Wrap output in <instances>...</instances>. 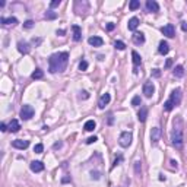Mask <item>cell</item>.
I'll use <instances>...</instances> for the list:
<instances>
[{"label":"cell","instance_id":"cell-16","mask_svg":"<svg viewBox=\"0 0 187 187\" xmlns=\"http://www.w3.org/2000/svg\"><path fill=\"white\" fill-rule=\"evenodd\" d=\"M0 21H2V23H3L5 27H9V25L15 27V25H18V19H16V18H2Z\"/></svg>","mask_w":187,"mask_h":187},{"label":"cell","instance_id":"cell-20","mask_svg":"<svg viewBox=\"0 0 187 187\" xmlns=\"http://www.w3.org/2000/svg\"><path fill=\"white\" fill-rule=\"evenodd\" d=\"M158 51H160V54H168V51H170V45H168V43L161 41L160 47H158Z\"/></svg>","mask_w":187,"mask_h":187},{"label":"cell","instance_id":"cell-2","mask_svg":"<svg viewBox=\"0 0 187 187\" xmlns=\"http://www.w3.org/2000/svg\"><path fill=\"white\" fill-rule=\"evenodd\" d=\"M69 61V54L66 51L64 53H56V54L50 56L48 59V66L51 73H57V72H63L67 66Z\"/></svg>","mask_w":187,"mask_h":187},{"label":"cell","instance_id":"cell-23","mask_svg":"<svg viewBox=\"0 0 187 187\" xmlns=\"http://www.w3.org/2000/svg\"><path fill=\"white\" fill-rule=\"evenodd\" d=\"M97 127V123L94 120H88L86 123H85V126H83V129L86 130V132H94V129Z\"/></svg>","mask_w":187,"mask_h":187},{"label":"cell","instance_id":"cell-18","mask_svg":"<svg viewBox=\"0 0 187 187\" xmlns=\"http://www.w3.org/2000/svg\"><path fill=\"white\" fill-rule=\"evenodd\" d=\"M146 117H148V108L146 107H140V110H139L138 113V118L139 121H146Z\"/></svg>","mask_w":187,"mask_h":187},{"label":"cell","instance_id":"cell-22","mask_svg":"<svg viewBox=\"0 0 187 187\" xmlns=\"http://www.w3.org/2000/svg\"><path fill=\"white\" fill-rule=\"evenodd\" d=\"M133 41H135V44H143V43H145V35H143L142 32H135Z\"/></svg>","mask_w":187,"mask_h":187},{"label":"cell","instance_id":"cell-33","mask_svg":"<svg viewBox=\"0 0 187 187\" xmlns=\"http://www.w3.org/2000/svg\"><path fill=\"white\" fill-rule=\"evenodd\" d=\"M132 105H135V107L140 105V97H139V95H136V97L132 99Z\"/></svg>","mask_w":187,"mask_h":187},{"label":"cell","instance_id":"cell-41","mask_svg":"<svg viewBox=\"0 0 187 187\" xmlns=\"http://www.w3.org/2000/svg\"><path fill=\"white\" fill-rule=\"evenodd\" d=\"M171 64H172V60H171V59H168V60H167V63H165V67L168 69V67H171Z\"/></svg>","mask_w":187,"mask_h":187},{"label":"cell","instance_id":"cell-12","mask_svg":"<svg viewBox=\"0 0 187 187\" xmlns=\"http://www.w3.org/2000/svg\"><path fill=\"white\" fill-rule=\"evenodd\" d=\"M146 9H148V12L156 13V12L160 10V5H158L155 0H148V2H146Z\"/></svg>","mask_w":187,"mask_h":187},{"label":"cell","instance_id":"cell-26","mask_svg":"<svg viewBox=\"0 0 187 187\" xmlns=\"http://www.w3.org/2000/svg\"><path fill=\"white\" fill-rule=\"evenodd\" d=\"M43 76H44V73H43V70H41V69H35V72L31 75V77H32V79H41Z\"/></svg>","mask_w":187,"mask_h":187},{"label":"cell","instance_id":"cell-34","mask_svg":"<svg viewBox=\"0 0 187 187\" xmlns=\"http://www.w3.org/2000/svg\"><path fill=\"white\" fill-rule=\"evenodd\" d=\"M135 171H136V174H140V161H136L135 162Z\"/></svg>","mask_w":187,"mask_h":187},{"label":"cell","instance_id":"cell-46","mask_svg":"<svg viewBox=\"0 0 187 187\" xmlns=\"http://www.w3.org/2000/svg\"><path fill=\"white\" fill-rule=\"evenodd\" d=\"M54 149H59V148H61V143L60 142H57V143H54V146H53Z\"/></svg>","mask_w":187,"mask_h":187},{"label":"cell","instance_id":"cell-27","mask_svg":"<svg viewBox=\"0 0 187 187\" xmlns=\"http://www.w3.org/2000/svg\"><path fill=\"white\" fill-rule=\"evenodd\" d=\"M44 18L51 21V19H56V18H57V13H56V12H51V10H47L45 12V15H44Z\"/></svg>","mask_w":187,"mask_h":187},{"label":"cell","instance_id":"cell-11","mask_svg":"<svg viewBox=\"0 0 187 187\" xmlns=\"http://www.w3.org/2000/svg\"><path fill=\"white\" fill-rule=\"evenodd\" d=\"M111 101V97H110V94H102V95H101V98H99V102H98V107L99 108H101V110H102V108H105V105L108 104V102H110Z\"/></svg>","mask_w":187,"mask_h":187},{"label":"cell","instance_id":"cell-40","mask_svg":"<svg viewBox=\"0 0 187 187\" xmlns=\"http://www.w3.org/2000/svg\"><path fill=\"white\" fill-rule=\"evenodd\" d=\"M81 98H83V99L89 98V94L86 92V91H83V92H81Z\"/></svg>","mask_w":187,"mask_h":187},{"label":"cell","instance_id":"cell-7","mask_svg":"<svg viewBox=\"0 0 187 187\" xmlns=\"http://www.w3.org/2000/svg\"><path fill=\"white\" fill-rule=\"evenodd\" d=\"M161 32L164 34L165 37H168V38H172V37L176 35V28H174V25H172V23H168V25L162 27Z\"/></svg>","mask_w":187,"mask_h":187},{"label":"cell","instance_id":"cell-24","mask_svg":"<svg viewBox=\"0 0 187 187\" xmlns=\"http://www.w3.org/2000/svg\"><path fill=\"white\" fill-rule=\"evenodd\" d=\"M138 25H139V19H138V18H132V19L129 21V23H127V27H129L130 31H135V29L138 28Z\"/></svg>","mask_w":187,"mask_h":187},{"label":"cell","instance_id":"cell-8","mask_svg":"<svg viewBox=\"0 0 187 187\" xmlns=\"http://www.w3.org/2000/svg\"><path fill=\"white\" fill-rule=\"evenodd\" d=\"M160 139H161V129L160 127H154L151 130V143L155 146L156 143L160 142Z\"/></svg>","mask_w":187,"mask_h":187},{"label":"cell","instance_id":"cell-48","mask_svg":"<svg viewBox=\"0 0 187 187\" xmlns=\"http://www.w3.org/2000/svg\"><path fill=\"white\" fill-rule=\"evenodd\" d=\"M63 34H64V31H63V29H60V31H57V35H63Z\"/></svg>","mask_w":187,"mask_h":187},{"label":"cell","instance_id":"cell-29","mask_svg":"<svg viewBox=\"0 0 187 187\" xmlns=\"http://www.w3.org/2000/svg\"><path fill=\"white\" fill-rule=\"evenodd\" d=\"M43 151H44V146H43L41 143H37V145L34 146V152H35V154H41Z\"/></svg>","mask_w":187,"mask_h":187},{"label":"cell","instance_id":"cell-3","mask_svg":"<svg viewBox=\"0 0 187 187\" xmlns=\"http://www.w3.org/2000/svg\"><path fill=\"white\" fill-rule=\"evenodd\" d=\"M132 139H133V136L130 132H123L120 135V138H118V143H120V146H123V148H127V146H130Z\"/></svg>","mask_w":187,"mask_h":187},{"label":"cell","instance_id":"cell-32","mask_svg":"<svg viewBox=\"0 0 187 187\" xmlns=\"http://www.w3.org/2000/svg\"><path fill=\"white\" fill-rule=\"evenodd\" d=\"M88 69V61H85V60H82L81 63H79V70H86Z\"/></svg>","mask_w":187,"mask_h":187},{"label":"cell","instance_id":"cell-28","mask_svg":"<svg viewBox=\"0 0 187 187\" xmlns=\"http://www.w3.org/2000/svg\"><path fill=\"white\" fill-rule=\"evenodd\" d=\"M139 6H140V3H139L138 0H132V2H130V5H129V7H130V10H136Z\"/></svg>","mask_w":187,"mask_h":187},{"label":"cell","instance_id":"cell-43","mask_svg":"<svg viewBox=\"0 0 187 187\" xmlns=\"http://www.w3.org/2000/svg\"><path fill=\"white\" fill-rule=\"evenodd\" d=\"M107 29H108V31H113V29H114V23H108V25H107Z\"/></svg>","mask_w":187,"mask_h":187},{"label":"cell","instance_id":"cell-9","mask_svg":"<svg viewBox=\"0 0 187 187\" xmlns=\"http://www.w3.org/2000/svg\"><path fill=\"white\" fill-rule=\"evenodd\" d=\"M154 92H155V86L152 82H146L143 85V94H145V97L151 98V97L154 95Z\"/></svg>","mask_w":187,"mask_h":187},{"label":"cell","instance_id":"cell-44","mask_svg":"<svg viewBox=\"0 0 187 187\" xmlns=\"http://www.w3.org/2000/svg\"><path fill=\"white\" fill-rule=\"evenodd\" d=\"M0 129H2V132H6V130H7V126H6L5 123H2V126H0Z\"/></svg>","mask_w":187,"mask_h":187},{"label":"cell","instance_id":"cell-47","mask_svg":"<svg viewBox=\"0 0 187 187\" xmlns=\"http://www.w3.org/2000/svg\"><path fill=\"white\" fill-rule=\"evenodd\" d=\"M120 161H121V156H120V158H118V160H116V161H114V167H116V165H118V162H120Z\"/></svg>","mask_w":187,"mask_h":187},{"label":"cell","instance_id":"cell-25","mask_svg":"<svg viewBox=\"0 0 187 187\" xmlns=\"http://www.w3.org/2000/svg\"><path fill=\"white\" fill-rule=\"evenodd\" d=\"M183 75H184V67H183V66H177L176 69H174V76H176V77H181Z\"/></svg>","mask_w":187,"mask_h":187},{"label":"cell","instance_id":"cell-4","mask_svg":"<svg viewBox=\"0 0 187 187\" xmlns=\"http://www.w3.org/2000/svg\"><path fill=\"white\" fill-rule=\"evenodd\" d=\"M34 108L31 105H23L22 110H21V118L22 120H29V118H32L34 117Z\"/></svg>","mask_w":187,"mask_h":187},{"label":"cell","instance_id":"cell-30","mask_svg":"<svg viewBox=\"0 0 187 187\" xmlns=\"http://www.w3.org/2000/svg\"><path fill=\"white\" fill-rule=\"evenodd\" d=\"M114 47H116L117 50H124L126 48V44H124V43H123V41H116V43H114Z\"/></svg>","mask_w":187,"mask_h":187},{"label":"cell","instance_id":"cell-5","mask_svg":"<svg viewBox=\"0 0 187 187\" xmlns=\"http://www.w3.org/2000/svg\"><path fill=\"white\" fill-rule=\"evenodd\" d=\"M170 101L174 104V107H177V105L181 102V89H174L172 92H171V98H170Z\"/></svg>","mask_w":187,"mask_h":187},{"label":"cell","instance_id":"cell-13","mask_svg":"<svg viewBox=\"0 0 187 187\" xmlns=\"http://www.w3.org/2000/svg\"><path fill=\"white\" fill-rule=\"evenodd\" d=\"M31 170L34 172H41V171L44 170V164L41 162V161H32L31 162Z\"/></svg>","mask_w":187,"mask_h":187},{"label":"cell","instance_id":"cell-17","mask_svg":"<svg viewBox=\"0 0 187 187\" xmlns=\"http://www.w3.org/2000/svg\"><path fill=\"white\" fill-rule=\"evenodd\" d=\"M72 29H73V39H75V41H81V38H82V31H81V27L73 25Z\"/></svg>","mask_w":187,"mask_h":187},{"label":"cell","instance_id":"cell-1","mask_svg":"<svg viewBox=\"0 0 187 187\" xmlns=\"http://www.w3.org/2000/svg\"><path fill=\"white\" fill-rule=\"evenodd\" d=\"M183 129H184V123L180 116H177L172 120V130H171V143L172 146L177 149H181L184 145V138H183Z\"/></svg>","mask_w":187,"mask_h":187},{"label":"cell","instance_id":"cell-14","mask_svg":"<svg viewBox=\"0 0 187 187\" xmlns=\"http://www.w3.org/2000/svg\"><path fill=\"white\" fill-rule=\"evenodd\" d=\"M18 50H19V53H22V54H28L29 53V44L25 43V41H19L18 43Z\"/></svg>","mask_w":187,"mask_h":187},{"label":"cell","instance_id":"cell-21","mask_svg":"<svg viewBox=\"0 0 187 187\" xmlns=\"http://www.w3.org/2000/svg\"><path fill=\"white\" fill-rule=\"evenodd\" d=\"M132 57H133V64H135V70H136V67L142 63V57L139 56L138 51H132Z\"/></svg>","mask_w":187,"mask_h":187},{"label":"cell","instance_id":"cell-45","mask_svg":"<svg viewBox=\"0 0 187 187\" xmlns=\"http://www.w3.org/2000/svg\"><path fill=\"white\" fill-rule=\"evenodd\" d=\"M181 29L183 31H187V22H181Z\"/></svg>","mask_w":187,"mask_h":187},{"label":"cell","instance_id":"cell-15","mask_svg":"<svg viewBox=\"0 0 187 187\" xmlns=\"http://www.w3.org/2000/svg\"><path fill=\"white\" fill-rule=\"evenodd\" d=\"M88 43L92 45V47H101V45L104 44V41H102L101 37H91V38L88 39Z\"/></svg>","mask_w":187,"mask_h":187},{"label":"cell","instance_id":"cell-38","mask_svg":"<svg viewBox=\"0 0 187 187\" xmlns=\"http://www.w3.org/2000/svg\"><path fill=\"white\" fill-rule=\"evenodd\" d=\"M61 0H54V2H51L50 3V7H57V6H60Z\"/></svg>","mask_w":187,"mask_h":187},{"label":"cell","instance_id":"cell-39","mask_svg":"<svg viewBox=\"0 0 187 187\" xmlns=\"http://www.w3.org/2000/svg\"><path fill=\"white\" fill-rule=\"evenodd\" d=\"M152 76H155V77H160V76H161V72H160V69H154V70H152Z\"/></svg>","mask_w":187,"mask_h":187},{"label":"cell","instance_id":"cell-37","mask_svg":"<svg viewBox=\"0 0 187 187\" xmlns=\"http://www.w3.org/2000/svg\"><path fill=\"white\" fill-rule=\"evenodd\" d=\"M99 172H97V171H95V172H94V171H91V178H92V180H98L99 178Z\"/></svg>","mask_w":187,"mask_h":187},{"label":"cell","instance_id":"cell-42","mask_svg":"<svg viewBox=\"0 0 187 187\" xmlns=\"http://www.w3.org/2000/svg\"><path fill=\"white\" fill-rule=\"evenodd\" d=\"M39 43H41V38H37V39L34 38V39H32V44H35V45H38Z\"/></svg>","mask_w":187,"mask_h":187},{"label":"cell","instance_id":"cell-10","mask_svg":"<svg viewBox=\"0 0 187 187\" xmlns=\"http://www.w3.org/2000/svg\"><path fill=\"white\" fill-rule=\"evenodd\" d=\"M12 146L16 149H27L29 146V142L28 140H23V139H18V140H13L12 142Z\"/></svg>","mask_w":187,"mask_h":187},{"label":"cell","instance_id":"cell-19","mask_svg":"<svg viewBox=\"0 0 187 187\" xmlns=\"http://www.w3.org/2000/svg\"><path fill=\"white\" fill-rule=\"evenodd\" d=\"M19 129H21V124H19V121L13 118V120L9 123V130H10L12 133H16V132H19Z\"/></svg>","mask_w":187,"mask_h":187},{"label":"cell","instance_id":"cell-6","mask_svg":"<svg viewBox=\"0 0 187 187\" xmlns=\"http://www.w3.org/2000/svg\"><path fill=\"white\" fill-rule=\"evenodd\" d=\"M88 9H89L88 2H76L75 3V12L77 15H82L83 12H88Z\"/></svg>","mask_w":187,"mask_h":187},{"label":"cell","instance_id":"cell-31","mask_svg":"<svg viewBox=\"0 0 187 187\" xmlns=\"http://www.w3.org/2000/svg\"><path fill=\"white\" fill-rule=\"evenodd\" d=\"M164 108H165L167 111H171L172 108H174V104H172L170 99H168V101H165V102H164Z\"/></svg>","mask_w":187,"mask_h":187},{"label":"cell","instance_id":"cell-35","mask_svg":"<svg viewBox=\"0 0 187 187\" xmlns=\"http://www.w3.org/2000/svg\"><path fill=\"white\" fill-rule=\"evenodd\" d=\"M34 27V22L32 21H27V22L23 23V28H27V29H31Z\"/></svg>","mask_w":187,"mask_h":187},{"label":"cell","instance_id":"cell-36","mask_svg":"<svg viewBox=\"0 0 187 187\" xmlns=\"http://www.w3.org/2000/svg\"><path fill=\"white\" fill-rule=\"evenodd\" d=\"M97 140H98V139H97V136H91V138L86 139V143H88V145H91V143H95Z\"/></svg>","mask_w":187,"mask_h":187}]
</instances>
